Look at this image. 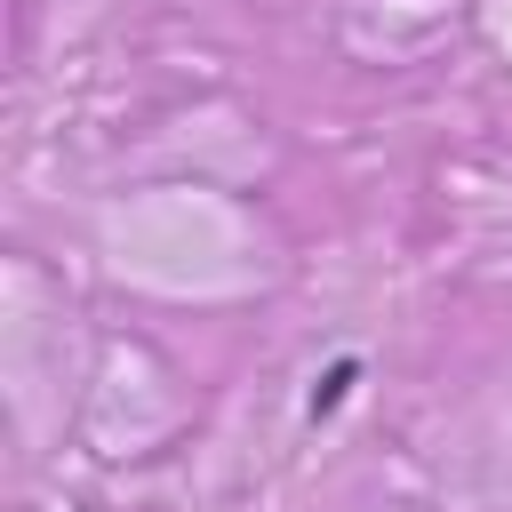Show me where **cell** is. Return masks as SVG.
Segmentation results:
<instances>
[{"label":"cell","mask_w":512,"mask_h":512,"mask_svg":"<svg viewBox=\"0 0 512 512\" xmlns=\"http://www.w3.org/2000/svg\"><path fill=\"white\" fill-rule=\"evenodd\" d=\"M352 376H360V368H352V360H336V368H328V384H320V392H312V416H320V408H336V400H344V384H352Z\"/></svg>","instance_id":"6da1fadb"}]
</instances>
